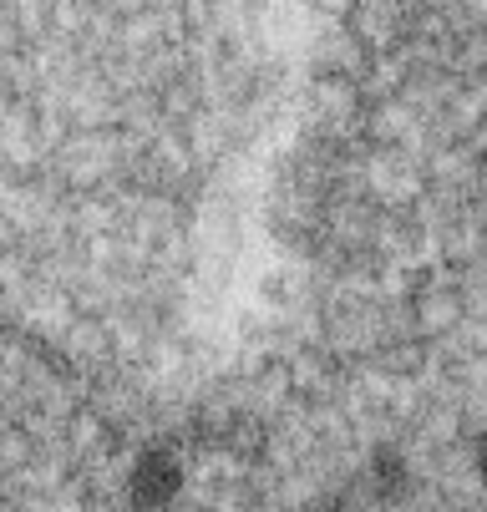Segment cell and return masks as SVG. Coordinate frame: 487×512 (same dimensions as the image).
<instances>
[{
  "instance_id": "6da1fadb",
  "label": "cell",
  "mask_w": 487,
  "mask_h": 512,
  "mask_svg": "<svg viewBox=\"0 0 487 512\" xmlns=\"http://www.w3.org/2000/svg\"><path fill=\"white\" fill-rule=\"evenodd\" d=\"M183 462L173 447H143L127 467V502L137 512H168L183 497Z\"/></svg>"
},
{
  "instance_id": "7a4b0ae2",
  "label": "cell",
  "mask_w": 487,
  "mask_h": 512,
  "mask_svg": "<svg viewBox=\"0 0 487 512\" xmlns=\"http://www.w3.org/2000/svg\"><path fill=\"white\" fill-rule=\"evenodd\" d=\"M371 482H376V492H381L386 502L406 497V492H411V457L396 452V447H381V452L371 457Z\"/></svg>"
},
{
  "instance_id": "3957f363",
  "label": "cell",
  "mask_w": 487,
  "mask_h": 512,
  "mask_svg": "<svg viewBox=\"0 0 487 512\" xmlns=\"http://www.w3.org/2000/svg\"><path fill=\"white\" fill-rule=\"evenodd\" d=\"M472 472H477V482H482V492H487V431L472 442Z\"/></svg>"
},
{
  "instance_id": "277c9868",
  "label": "cell",
  "mask_w": 487,
  "mask_h": 512,
  "mask_svg": "<svg viewBox=\"0 0 487 512\" xmlns=\"http://www.w3.org/2000/svg\"><path fill=\"white\" fill-rule=\"evenodd\" d=\"M188 512H214V507H188Z\"/></svg>"
}]
</instances>
